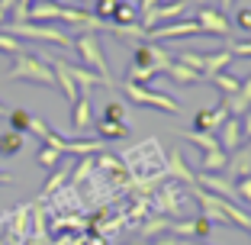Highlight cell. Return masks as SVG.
I'll return each instance as SVG.
<instances>
[{
	"label": "cell",
	"instance_id": "obj_1",
	"mask_svg": "<svg viewBox=\"0 0 251 245\" xmlns=\"http://www.w3.org/2000/svg\"><path fill=\"white\" fill-rule=\"evenodd\" d=\"M171 55L164 52L158 42H148V39H142V42L132 45V65H129V71H126V81L132 84H148L155 75H164L171 65Z\"/></svg>",
	"mask_w": 251,
	"mask_h": 245
},
{
	"label": "cell",
	"instance_id": "obj_2",
	"mask_svg": "<svg viewBox=\"0 0 251 245\" xmlns=\"http://www.w3.org/2000/svg\"><path fill=\"white\" fill-rule=\"evenodd\" d=\"M164 162H168V158L161 155V145H158L155 139L142 142V145H135V149H129L123 155V164H126V168H132L135 174H142L145 181L164 174Z\"/></svg>",
	"mask_w": 251,
	"mask_h": 245
},
{
	"label": "cell",
	"instance_id": "obj_3",
	"mask_svg": "<svg viewBox=\"0 0 251 245\" xmlns=\"http://www.w3.org/2000/svg\"><path fill=\"white\" fill-rule=\"evenodd\" d=\"M10 81H29V84H42V87H55V71L49 61H42L39 55L29 52H16L13 55V68L7 71Z\"/></svg>",
	"mask_w": 251,
	"mask_h": 245
},
{
	"label": "cell",
	"instance_id": "obj_4",
	"mask_svg": "<svg viewBox=\"0 0 251 245\" xmlns=\"http://www.w3.org/2000/svg\"><path fill=\"white\" fill-rule=\"evenodd\" d=\"M7 32L10 36H23V39H36V42H52V45H61V49H71L74 42L65 29L49 26V23H7Z\"/></svg>",
	"mask_w": 251,
	"mask_h": 245
},
{
	"label": "cell",
	"instance_id": "obj_5",
	"mask_svg": "<svg viewBox=\"0 0 251 245\" xmlns=\"http://www.w3.org/2000/svg\"><path fill=\"white\" fill-rule=\"evenodd\" d=\"M71 49H77V55H81V61L87 65V71H94V75L113 81V78H110V65H106V58H103V45H100V39H97L94 32H81V36H74Z\"/></svg>",
	"mask_w": 251,
	"mask_h": 245
},
{
	"label": "cell",
	"instance_id": "obj_6",
	"mask_svg": "<svg viewBox=\"0 0 251 245\" xmlns=\"http://www.w3.org/2000/svg\"><path fill=\"white\" fill-rule=\"evenodd\" d=\"M123 90H126V97H129L132 104H139V107H151V110H161V113H180V104L174 100V97L158 94V90H151L148 84L123 81Z\"/></svg>",
	"mask_w": 251,
	"mask_h": 245
},
{
	"label": "cell",
	"instance_id": "obj_7",
	"mask_svg": "<svg viewBox=\"0 0 251 245\" xmlns=\"http://www.w3.org/2000/svg\"><path fill=\"white\" fill-rule=\"evenodd\" d=\"M184 36H200L197 20H171L164 26H155V29L145 32L148 42H168V39H184Z\"/></svg>",
	"mask_w": 251,
	"mask_h": 245
},
{
	"label": "cell",
	"instance_id": "obj_8",
	"mask_svg": "<svg viewBox=\"0 0 251 245\" xmlns=\"http://www.w3.org/2000/svg\"><path fill=\"white\" fill-rule=\"evenodd\" d=\"M184 10H187V3H184V0H177V3H158V7L151 10V13H145V16H142V23H139V26L148 32V29H155L158 23L180 20V13H184Z\"/></svg>",
	"mask_w": 251,
	"mask_h": 245
},
{
	"label": "cell",
	"instance_id": "obj_9",
	"mask_svg": "<svg viewBox=\"0 0 251 245\" xmlns=\"http://www.w3.org/2000/svg\"><path fill=\"white\" fill-rule=\"evenodd\" d=\"M197 23H200V32H209V36H229V29H232V23L213 7H200Z\"/></svg>",
	"mask_w": 251,
	"mask_h": 245
},
{
	"label": "cell",
	"instance_id": "obj_10",
	"mask_svg": "<svg viewBox=\"0 0 251 245\" xmlns=\"http://www.w3.org/2000/svg\"><path fill=\"white\" fill-rule=\"evenodd\" d=\"M216 139H219V149L226 152V155H235L238 149H242V123H238L235 116H229L226 123L219 126V133H216Z\"/></svg>",
	"mask_w": 251,
	"mask_h": 245
},
{
	"label": "cell",
	"instance_id": "obj_11",
	"mask_svg": "<svg viewBox=\"0 0 251 245\" xmlns=\"http://www.w3.org/2000/svg\"><path fill=\"white\" fill-rule=\"evenodd\" d=\"M71 107H74V110H71V129H74L77 136L90 133V126H94V110H90V97H87V94H81Z\"/></svg>",
	"mask_w": 251,
	"mask_h": 245
},
{
	"label": "cell",
	"instance_id": "obj_12",
	"mask_svg": "<svg viewBox=\"0 0 251 245\" xmlns=\"http://www.w3.org/2000/svg\"><path fill=\"white\" fill-rule=\"evenodd\" d=\"M229 119V113H226V107H206V110H200L197 116H193V129H200V133H219V126Z\"/></svg>",
	"mask_w": 251,
	"mask_h": 245
},
{
	"label": "cell",
	"instance_id": "obj_13",
	"mask_svg": "<svg viewBox=\"0 0 251 245\" xmlns=\"http://www.w3.org/2000/svg\"><path fill=\"white\" fill-rule=\"evenodd\" d=\"M222 107H226V113H229V116L242 119V116H245V110H251V78L235 90V94L226 97V104H222Z\"/></svg>",
	"mask_w": 251,
	"mask_h": 245
},
{
	"label": "cell",
	"instance_id": "obj_14",
	"mask_svg": "<svg viewBox=\"0 0 251 245\" xmlns=\"http://www.w3.org/2000/svg\"><path fill=\"white\" fill-rule=\"evenodd\" d=\"M164 171H168L171 181H187V184H197V174L184 164V155L180 152H171L168 162H164Z\"/></svg>",
	"mask_w": 251,
	"mask_h": 245
},
{
	"label": "cell",
	"instance_id": "obj_15",
	"mask_svg": "<svg viewBox=\"0 0 251 245\" xmlns=\"http://www.w3.org/2000/svg\"><path fill=\"white\" fill-rule=\"evenodd\" d=\"M23 149H26V136H23V133L7 129V133L0 136V155H3V158H16Z\"/></svg>",
	"mask_w": 251,
	"mask_h": 245
},
{
	"label": "cell",
	"instance_id": "obj_16",
	"mask_svg": "<svg viewBox=\"0 0 251 245\" xmlns=\"http://www.w3.org/2000/svg\"><path fill=\"white\" fill-rule=\"evenodd\" d=\"M229 61H232V52H229V49H226V52H216V55H203V81H209L213 75H219Z\"/></svg>",
	"mask_w": 251,
	"mask_h": 245
},
{
	"label": "cell",
	"instance_id": "obj_17",
	"mask_svg": "<svg viewBox=\"0 0 251 245\" xmlns=\"http://www.w3.org/2000/svg\"><path fill=\"white\" fill-rule=\"evenodd\" d=\"M164 75L171 78L174 84H197V81H203V75H197L193 68H187V65H180V61H171L168 65V71Z\"/></svg>",
	"mask_w": 251,
	"mask_h": 245
},
{
	"label": "cell",
	"instance_id": "obj_18",
	"mask_svg": "<svg viewBox=\"0 0 251 245\" xmlns=\"http://www.w3.org/2000/svg\"><path fill=\"white\" fill-rule=\"evenodd\" d=\"M97 136L100 139H126L129 136V123H116V119H100L97 123Z\"/></svg>",
	"mask_w": 251,
	"mask_h": 245
},
{
	"label": "cell",
	"instance_id": "obj_19",
	"mask_svg": "<svg viewBox=\"0 0 251 245\" xmlns=\"http://www.w3.org/2000/svg\"><path fill=\"white\" fill-rule=\"evenodd\" d=\"M200 168L206 171V174H219V171L229 168V155H226L222 149H216V152H203V162H200Z\"/></svg>",
	"mask_w": 251,
	"mask_h": 245
},
{
	"label": "cell",
	"instance_id": "obj_20",
	"mask_svg": "<svg viewBox=\"0 0 251 245\" xmlns=\"http://www.w3.org/2000/svg\"><path fill=\"white\" fill-rule=\"evenodd\" d=\"M187 142H193L200 152H216L219 149V139H216V133H200V129H187Z\"/></svg>",
	"mask_w": 251,
	"mask_h": 245
},
{
	"label": "cell",
	"instance_id": "obj_21",
	"mask_svg": "<svg viewBox=\"0 0 251 245\" xmlns=\"http://www.w3.org/2000/svg\"><path fill=\"white\" fill-rule=\"evenodd\" d=\"M100 149H103V145H100V139H77V142L68 139L65 155H97Z\"/></svg>",
	"mask_w": 251,
	"mask_h": 245
},
{
	"label": "cell",
	"instance_id": "obj_22",
	"mask_svg": "<svg viewBox=\"0 0 251 245\" xmlns=\"http://www.w3.org/2000/svg\"><path fill=\"white\" fill-rule=\"evenodd\" d=\"M110 23H119V26H129V23H139V7L135 3H129V0H123L116 7V13L110 16Z\"/></svg>",
	"mask_w": 251,
	"mask_h": 245
},
{
	"label": "cell",
	"instance_id": "obj_23",
	"mask_svg": "<svg viewBox=\"0 0 251 245\" xmlns=\"http://www.w3.org/2000/svg\"><path fill=\"white\" fill-rule=\"evenodd\" d=\"M232 174H251V139L245 142V149H238V158L229 162Z\"/></svg>",
	"mask_w": 251,
	"mask_h": 245
},
{
	"label": "cell",
	"instance_id": "obj_24",
	"mask_svg": "<svg viewBox=\"0 0 251 245\" xmlns=\"http://www.w3.org/2000/svg\"><path fill=\"white\" fill-rule=\"evenodd\" d=\"M209 81H213V84H216V87H219L226 97H229V94H235V90L242 87V81H238L235 75H229V71H219V75H213Z\"/></svg>",
	"mask_w": 251,
	"mask_h": 245
},
{
	"label": "cell",
	"instance_id": "obj_25",
	"mask_svg": "<svg viewBox=\"0 0 251 245\" xmlns=\"http://www.w3.org/2000/svg\"><path fill=\"white\" fill-rule=\"evenodd\" d=\"M29 126H32V113H26V110H13L10 113V129L13 133H29Z\"/></svg>",
	"mask_w": 251,
	"mask_h": 245
},
{
	"label": "cell",
	"instance_id": "obj_26",
	"mask_svg": "<svg viewBox=\"0 0 251 245\" xmlns=\"http://www.w3.org/2000/svg\"><path fill=\"white\" fill-rule=\"evenodd\" d=\"M177 61H180V65H187V68H193L197 75H203V55H200V52H180Z\"/></svg>",
	"mask_w": 251,
	"mask_h": 245
},
{
	"label": "cell",
	"instance_id": "obj_27",
	"mask_svg": "<svg viewBox=\"0 0 251 245\" xmlns=\"http://www.w3.org/2000/svg\"><path fill=\"white\" fill-rule=\"evenodd\" d=\"M0 52H3V55H16V52H23L20 39L10 36V32H0Z\"/></svg>",
	"mask_w": 251,
	"mask_h": 245
},
{
	"label": "cell",
	"instance_id": "obj_28",
	"mask_svg": "<svg viewBox=\"0 0 251 245\" xmlns=\"http://www.w3.org/2000/svg\"><path fill=\"white\" fill-rule=\"evenodd\" d=\"M213 229H216V226L209 223L206 216H193V236H197V239H206V236H213Z\"/></svg>",
	"mask_w": 251,
	"mask_h": 245
},
{
	"label": "cell",
	"instance_id": "obj_29",
	"mask_svg": "<svg viewBox=\"0 0 251 245\" xmlns=\"http://www.w3.org/2000/svg\"><path fill=\"white\" fill-rule=\"evenodd\" d=\"M58 158H61V152L49 149V145H42V149H39V164H42V168H55V164H58Z\"/></svg>",
	"mask_w": 251,
	"mask_h": 245
},
{
	"label": "cell",
	"instance_id": "obj_30",
	"mask_svg": "<svg viewBox=\"0 0 251 245\" xmlns=\"http://www.w3.org/2000/svg\"><path fill=\"white\" fill-rule=\"evenodd\" d=\"M119 3H123V0H97V16H100V20H110L113 13H116V7Z\"/></svg>",
	"mask_w": 251,
	"mask_h": 245
},
{
	"label": "cell",
	"instance_id": "obj_31",
	"mask_svg": "<svg viewBox=\"0 0 251 245\" xmlns=\"http://www.w3.org/2000/svg\"><path fill=\"white\" fill-rule=\"evenodd\" d=\"M103 119H116V123H126V104H119V100L106 104V110H103Z\"/></svg>",
	"mask_w": 251,
	"mask_h": 245
},
{
	"label": "cell",
	"instance_id": "obj_32",
	"mask_svg": "<svg viewBox=\"0 0 251 245\" xmlns=\"http://www.w3.org/2000/svg\"><path fill=\"white\" fill-rule=\"evenodd\" d=\"M65 178H68V171H65V168H58V171H55V174H52V178H49V184H45L42 197H49V193H55V191H58L61 184H65Z\"/></svg>",
	"mask_w": 251,
	"mask_h": 245
},
{
	"label": "cell",
	"instance_id": "obj_33",
	"mask_svg": "<svg viewBox=\"0 0 251 245\" xmlns=\"http://www.w3.org/2000/svg\"><path fill=\"white\" fill-rule=\"evenodd\" d=\"M235 197H242L245 203H251V174H245V178L235 184Z\"/></svg>",
	"mask_w": 251,
	"mask_h": 245
},
{
	"label": "cell",
	"instance_id": "obj_34",
	"mask_svg": "<svg viewBox=\"0 0 251 245\" xmlns=\"http://www.w3.org/2000/svg\"><path fill=\"white\" fill-rule=\"evenodd\" d=\"M229 52H232V58H251V39L248 42H232Z\"/></svg>",
	"mask_w": 251,
	"mask_h": 245
},
{
	"label": "cell",
	"instance_id": "obj_35",
	"mask_svg": "<svg viewBox=\"0 0 251 245\" xmlns=\"http://www.w3.org/2000/svg\"><path fill=\"white\" fill-rule=\"evenodd\" d=\"M235 26H238V29H245V32H251V7H242L235 13Z\"/></svg>",
	"mask_w": 251,
	"mask_h": 245
},
{
	"label": "cell",
	"instance_id": "obj_36",
	"mask_svg": "<svg viewBox=\"0 0 251 245\" xmlns=\"http://www.w3.org/2000/svg\"><path fill=\"white\" fill-rule=\"evenodd\" d=\"M90 171H94V162H81V168L74 171V178H71V184H81V181L87 178Z\"/></svg>",
	"mask_w": 251,
	"mask_h": 245
},
{
	"label": "cell",
	"instance_id": "obj_37",
	"mask_svg": "<svg viewBox=\"0 0 251 245\" xmlns=\"http://www.w3.org/2000/svg\"><path fill=\"white\" fill-rule=\"evenodd\" d=\"M238 123H242V139L248 142L251 139V110H245V116L238 119Z\"/></svg>",
	"mask_w": 251,
	"mask_h": 245
},
{
	"label": "cell",
	"instance_id": "obj_38",
	"mask_svg": "<svg viewBox=\"0 0 251 245\" xmlns=\"http://www.w3.org/2000/svg\"><path fill=\"white\" fill-rule=\"evenodd\" d=\"M155 7H158V0H139V10H142V16H145V13H151Z\"/></svg>",
	"mask_w": 251,
	"mask_h": 245
},
{
	"label": "cell",
	"instance_id": "obj_39",
	"mask_svg": "<svg viewBox=\"0 0 251 245\" xmlns=\"http://www.w3.org/2000/svg\"><path fill=\"white\" fill-rule=\"evenodd\" d=\"M84 245H106V239H103V236H97V232H90V236L84 239Z\"/></svg>",
	"mask_w": 251,
	"mask_h": 245
},
{
	"label": "cell",
	"instance_id": "obj_40",
	"mask_svg": "<svg viewBox=\"0 0 251 245\" xmlns=\"http://www.w3.org/2000/svg\"><path fill=\"white\" fill-rule=\"evenodd\" d=\"M155 245H180V242H177V239H174V236H161V239H158Z\"/></svg>",
	"mask_w": 251,
	"mask_h": 245
},
{
	"label": "cell",
	"instance_id": "obj_41",
	"mask_svg": "<svg viewBox=\"0 0 251 245\" xmlns=\"http://www.w3.org/2000/svg\"><path fill=\"white\" fill-rule=\"evenodd\" d=\"M232 3H235V0H219V7H222V10H229Z\"/></svg>",
	"mask_w": 251,
	"mask_h": 245
},
{
	"label": "cell",
	"instance_id": "obj_42",
	"mask_svg": "<svg viewBox=\"0 0 251 245\" xmlns=\"http://www.w3.org/2000/svg\"><path fill=\"white\" fill-rule=\"evenodd\" d=\"M10 181H13V178H10V174H3V171H0V184H10Z\"/></svg>",
	"mask_w": 251,
	"mask_h": 245
},
{
	"label": "cell",
	"instance_id": "obj_43",
	"mask_svg": "<svg viewBox=\"0 0 251 245\" xmlns=\"http://www.w3.org/2000/svg\"><path fill=\"white\" fill-rule=\"evenodd\" d=\"M3 113H7V110H3V104H0V116H3Z\"/></svg>",
	"mask_w": 251,
	"mask_h": 245
},
{
	"label": "cell",
	"instance_id": "obj_44",
	"mask_svg": "<svg viewBox=\"0 0 251 245\" xmlns=\"http://www.w3.org/2000/svg\"><path fill=\"white\" fill-rule=\"evenodd\" d=\"M184 245H200V242H184Z\"/></svg>",
	"mask_w": 251,
	"mask_h": 245
},
{
	"label": "cell",
	"instance_id": "obj_45",
	"mask_svg": "<svg viewBox=\"0 0 251 245\" xmlns=\"http://www.w3.org/2000/svg\"><path fill=\"white\" fill-rule=\"evenodd\" d=\"M132 245H145V242H132Z\"/></svg>",
	"mask_w": 251,
	"mask_h": 245
},
{
	"label": "cell",
	"instance_id": "obj_46",
	"mask_svg": "<svg viewBox=\"0 0 251 245\" xmlns=\"http://www.w3.org/2000/svg\"><path fill=\"white\" fill-rule=\"evenodd\" d=\"M77 3H84V0H77Z\"/></svg>",
	"mask_w": 251,
	"mask_h": 245
}]
</instances>
